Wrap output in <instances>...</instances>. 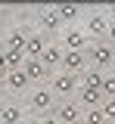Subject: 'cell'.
<instances>
[{"instance_id":"cell-1","label":"cell","mask_w":115,"mask_h":124,"mask_svg":"<svg viewBox=\"0 0 115 124\" xmlns=\"http://www.w3.org/2000/svg\"><path fill=\"white\" fill-rule=\"evenodd\" d=\"M53 115H56L59 124H78L81 115H84V108L78 106V99H62V102L53 106Z\"/></svg>"},{"instance_id":"cell-2","label":"cell","mask_w":115,"mask_h":124,"mask_svg":"<svg viewBox=\"0 0 115 124\" xmlns=\"http://www.w3.org/2000/svg\"><path fill=\"white\" fill-rule=\"evenodd\" d=\"M59 65H62V71H66V75L81 78L84 71H87V53H84V50H66Z\"/></svg>"},{"instance_id":"cell-3","label":"cell","mask_w":115,"mask_h":124,"mask_svg":"<svg viewBox=\"0 0 115 124\" xmlns=\"http://www.w3.org/2000/svg\"><path fill=\"white\" fill-rule=\"evenodd\" d=\"M87 62H90L97 71H106V68L112 65V44H106V40H97V44L90 46V53H87Z\"/></svg>"},{"instance_id":"cell-4","label":"cell","mask_w":115,"mask_h":124,"mask_svg":"<svg viewBox=\"0 0 115 124\" xmlns=\"http://www.w3.org/2000/svg\"><path fill=\"white\" fill-rule=\"evenodd\" d=\"M28 106H31V112L47 115V112H53V106H56V96H53V90H50V87H34V90H31V99H28Z\"/></svg>"},{"instance_id":"cell-5","label":"cell","mask_w":115,"mask_h":124,"mask_svg":"<svg viewBox=\"0 0 115 124\" xmlns=\"http://www.w3.org/2000/svg\"><path fill=\"white\" fill-rule=\"evenodd\" d=\"M50 90H53V96H62V99H68L72 93H78V78L62 71V75H56V81H53V87H50Z\"/></svg>"},{"instance_id":"cell-6","label":"cell","mask_w":115,"mask_h":124,"mask_svg":"<svg viewBox=\"0 0 115 124\" xmlns=\"http://www.w3.org/2000/svg\"><path fill=\"white\" fill-rule=\"evenodd\" d=\"M37 22H41V28L44 31H50V34H56L59 31V16H56V6H44L41 13H37Z\"/></svg>"},{"instance_id":"cell-7","label":"cell","mask_w":115,"mask_h":124,"mask_svg":"<svg viewBox=\"0 0 115 124\" xmlns=\"http://www.w3.org/2000/svg\"><path fill=\"white\" fill-rule=\"evenodd\" d=\"M22 71H25V78H28L31 84H37V81L47 78V65H44L41 59H25L22 62Z\"/></svg>"},{"instance_id":"cell-8","label":"cell","mask_w":115,"mask_h":124,"mask_svg":"<svg viewBox=\"0 0 115 124\" xmlns=\"http://www.w3.org/2000/svg\"><path fill=\"white\" fill-rule=\"evenodd\" d=\"M78 106L81 108H99L103 106V93L90 87H78Z\"/></svg>"},{"instance_id":"cell-9","label":"cell","mask_w":115,"mask_h":124,"mask_svg":"<svg viewBox=\"0 0 115 124\" xmlns=\"http://www.w3.org/2000/svg\"><path fill=\"white\" fill-rule=\"evenodd\" d=\"M44 50H47V40H44L41 34H28V37H25V50H22L25 59H41Z\"/></svg>"},{"instance_id":"cell-10","label":"cell","mask_w":115,"mask_h":124,"mask_svg":"<svg viewBox=\"0 0 115 124\" xmlns=\"http://www.w3.org/2000/svg\"><path fill=\"white\" fill-rule=\"evenodd\" d=\"M87 31L93 34V37H99V40H106V31H109V19L103 13H93L90 19H87Z\"/></svg>"},{"instance_id":"cell-11","label":"cell","mask_w":115,"mask_h":124,"mask_svg":"<svg viewBox=\"0 0 115 124\" xmlns=\"http://www.w3.org/2000/svg\"><path fill=\"white\" fill-rule=\"evenodd\" d=\"M3 81H6V87H9V90H25V87H31V81L25 78V71H22V68L6 71V75H3Z\"/></svg>"},{"instance_id":"cell-12","label":"cell","mask_w":115,"mask_h":124,"mask_svg":"<svg viewBox=\"0 0 115 124\" xmlns=\"http://www.w3.org/2000/svg\"><path fill=\"white\" fill-rule=\"evenodd\" d=\"M103 71H97V68H87L81 78H78V87H90V90H99L103 87Z\"/></svg>"},{"instance_id":"cell-13","label":"cell","mask_w":115,"mask_h":124,"mask_svg":"<svg viewBox=\"0 0 115 124\" xmlns=\"http://www.w3.org/2000/svg\"><path fill=\"white\" fill-rule=\"evenodd\" d=\"M25 37H28V34H25V31H9V34H6V46H3V50H9V53H22V50H25Z\"/></svg>"},{"instance_id":"cell-14","label":"cell","mask_w":115,"mask_h":124,"mask_svg":"<svg viewBox=\"0 0 115 124\" xmlns=\"http://www.w3.org/2000/svg\"><path fill=\"white\" fill-rule=\"evenodd\" d=\"M84 44H87V37H84L81 28H68L66 31V50H84Z\"/></svg>"},{"instance_id":"cell-15","label":"cell","mask_w":115,"mask_h":124,"mask_svg":"<svg viewBox=\"0 0 115 124\" xmlns=\"http://www.w3.org/2000/svg\"><path fill=\"white\" fill-rule=\"evenodd\" d=\"M56 16H59V22H75L81 16V6L78 3H62V6H56Z\"/></svg>"},{"instance_id":"cell-16","label":"cell","mask_w":115,"mask_h":124,"mask_svg":"<svg viewBox=\"0 0 115 124\" xmlns=\"http://www.w3.org/2000/svg\"><path fill=\"white\" fill-rule=\"evenodd\" d=\"M62 53H66V50H59V46H50V44H47V50L41 53V62H44L47 68H53V65H59V62H62Z\"/></svg>"},{"instance_id":"cell-17","label":"cell","mask_w":115,"mask_h":124,"mask_svg":"<svg viewBox=\"0 0 115 124\" xmlns=\"http://www.w3.org/2000/svg\"><path fill=\"white\" fill-rule=\"evenodd\" d=\"M19 121H22V108H19V106H3L0 124H19Z\"/></svg>"},{"instance_id":"cell-18","label":"cell","mask_w":115,"mask_h":124,"mask_svg":"<svg viewBox=\"0 0 115 124\" xmlns=\"http://www.w3.org/2000/svg\"><path fill=\"white\" fill-rule=\"evenodd\" d=\"M99 93H103L106 99H115V75H106V78H103V87H99Z\"/></svg>"},{"instance_id":"cell-19","label":"cell","mask_w":115,"mask_h":124,"mask_svg":"<svg viewBox=\"0 0 115 124\" xmlns=\"http://www.w3.org/2000/svg\"><path fill=\"white\" fill-rule=\"evenodd\" d=\"M99 112H103L106 124H115V99H106V102L99 106Z\"/></svg>"},{"instance_id":"cell-20","label":"cell","mask_w":115,"mask_h":124,"mask_svg":"<svg viewBox=\"0 0 115 124\" xmlns=\"http://www.w3.org/2000/svg\"><path fill=\"white\" fill-rule=\"evenodd\" d=\"M81 118H84V124H106V118H103V112H99V108H90V112H84Z\"/></svg>"},{"instance_id":"cell-21","label":"cell","mask_w":115,"mask_h":124,"mask_svg":"<svg viewBox=\"0 0 115 124\" xmlns=\"http://www.w3.org/2000/svg\"><path fill=\"white\" fill-rule=\"evenodd\" d=\"M37 124H59V121H56V115H50V112H47V115H41V121H37Z\"/></svg>"},{"instance_id":"cell-22","label":"cell","mask_w":115,"mask_h":124,"mask_svg":"<svg viewBox=\"0 0 115 124\" xmlns=\"http://www.w3.org/2000/svg\"><path fill=\"white\" fill-rule=\"evenodd\" d=\"M0 75H6V53H3V46H0Z\"/></svg>"},{"instance_id":"cell-23","label":"cell","mask_w":115,"mask_h":124,"mask_svg":"<svg viewBox=\"0 0 115 124\" xmlns=\"http://www.w3.org/2000/svg\"><path fill=\"white\" fill-rule=\"evenodd\" d=\"M109 25H115V9H112V13H109Z\"/></svg>"},{"instance_id":"cell-24","label":"cell","mask_w":115,"mask_h":124,"mask_svg":"<svg viewBox=\"0 0 115 124\" xmlns=\"http://www.w3.org/2000/svg\"><path fill=\"white\" fill-rule=\"evenodd\" d=\"M112 65H115V46H112Z\"/></svg>"},{"instance_id":"cell-25","label":"cell","mask_w":115,"mask_h":124,"mask_svg":"<svg viewBox=\"0 0 115 124\" xmlns=\"http://www.w3.org/2000/svg\"><path fill=\"white\" fill-rule=\"evenodd\" d=\"M0 115H3V102H0Z\"/></svg>"}]
</instances>
